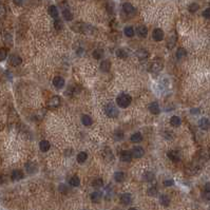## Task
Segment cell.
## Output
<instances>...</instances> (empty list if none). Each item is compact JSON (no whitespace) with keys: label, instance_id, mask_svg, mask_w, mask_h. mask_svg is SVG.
<instances>
[{"label":"cell","instance_id":"41","mask_svg":"<svg viewBox=\"0 0 210 210\" xmlns=\"http://www.w3.org/2000/svg\"><path fill=\"white\" fill-rule=\"evenodd\" d=\"M188 9H189V11L191 12V13H194V12H196L197 10H199V4H197V3H191L190 5H189Z\"/></svg>","mask_w":210,"mask_h":210},{"label":"cell","instance_id":"12","mask_svg":"<svg viewBox=\"0 0 210 210\" xmlns=\"http://www.w3.org/2000/svg\"><path fill=\"white\" fill-rule=\"evenodd\" d=\"M53 84H54V86H55L57 89H61L63 86H65V79H63V77L57 76V77H55L53 79Z\"/></svg>","mask_w":210,"mask_h":210},{"label":"cell","instance_id":"4","mask_svg":"<svg viewBox=\"0 0 210 210\" xmlns=\"http://www.w3.org/2000/svg\"><path fill=\"white\" fill-rule=\"evenodd\" d=\"M60 103H61L60 97H58V96H53L51 99L49 100L48 106L50 109H55V108H58L60 106Z\"/></svg>","mask_w":210,"mask_h":210},{"label":"cell","instance_id":"24","mask_svg":"<svg viewBox=\"0 0 210 210\" xmlns=\"http://www.w3.org/2000/svg\"><path fill=\"white\" fill-rule=\"evenodd\" d=\"M81 122L85 126H91L93 124V120L92 118L90 117L89 115H82V117H81Z\"/></svg>","mask_w":210,"mask_h":210},{"label":"cell","instance_id":"37","mask_svg":"<svg viewBox=\"0 0 210 210\" xmlns=\"http://www.w3.org/2000/svg\"><path fill=\"white\" fill-rule=\"evenodd\" d=\"M7 49L0 48V61H2V60H4V59L7 58Z\"/></svg>","mask_w":210,"mask_h":210},{"label":"cell","instance_id":"5","mask_svg":"<svg viewBox=\"0 0 210 210\" xmlns=\"http://www.w3.org/2000/svg\"><path fill=\"white\" fill-rule=\"evenodd\" d=\"M131 152H132V156H133V157H135V159H140V157H142V156L144 155V153H145L144 149H143L142 147H140V146L134 147Z\"/></svg>","mask_w":210,"mask_h":210},{"label":"cell","instance_id":"29","mask_svg":"<svg viewBox=\"0 0 210 210\" xmlns=\"http://www.w3.org/2000/svg\"><path fill=\"white\" fill-rule=\"evenodd\" d=\"M114 178L115 181L118 182V183H120V182H122L124 180H125V173L124 172H116V173L114 174Z\"/></svg>","mask_w":210,"mask_h":210},{"label":"cell","instance_id":"13","mask_svg":"<svg viewBox=\"0 0 210 210\" xmlns=\"http://www.w3.org/2000/svg\"><path fill=\"white\" fill-rule=\"evenodd\" d=\"M149 111L153 113V114H159L161 109H159V106L157 103H152L149 105Z\"/></svg>","mask_w":210,"mask_h":210},{"label":"cell","instance_id":"48","mask_svg":"<svg viewBox=\"0 0 210 210\" xmlns=\"http://www.w3.org/2000/svg\"><path fill=\"white\" fill-rule=\"evenodd\" d=\"M13 1H14V3L16 4V5H21L23 0H13Z\"/></svg>","mask_w":210,"mask_h":210},{"label":"cell","instance_id":"14","mask_svg":"<svg viewBox=\"0 0 210 210\" xmlns=\"http://www.w3.org/2000/svg\"><path fill=\"white\" fill-rule=\"evenodd\" d=\"M10 63H11L12 66H17L21 63V58L17 55H12L11 57H10Z\"/></svg>","mask_w":210,"mask_h":210},{"label":"cell","instance_id":"2","mask_svg":"<svg viewBox=\"0 0 210 210\" xmlns=\"http://www.w3.org/2000/svg\"><path fill=\"white\" fill-rule=\"evenodd\" d=\"M105 112H106V114L110 118H115L118 116V109L116 108V106H115L114 103H109L105 107Z\"/></svg>","mask_w":210,"mask_h":210},{"label":"cell","instance_id":"18","mask_svg":"<svg viewBox=\"0 0 210 210\" xmlns=\"http://www.w3.org/2000/svg\"><path fill=\"white\" fill-rule=\"evenodd\" d=\"M39 147H40V150L42 152H47L50 149L51 145H50V143H49L48 140H41L40 144H39Z\"/></svg>","mask_w":210,"mask_h":210},{"label":"cell","instance_id":"17","mask_svg":"<svg viewBox=\"0 0 210 210\" xmlns=\"http://www.w3.org/2000/svg\"><path fill=\"white\" fill-rule=\"evenodd\" d=\"M199 127H201V128H202L203 130H207V129H209L210 122L208 120V119H207V118L204 117V118H202V119L199 120Z\"/></svg>","mask_w":210,"mask_h":210},{"label":"cell","instance_id":"32","mask_svg":"<svg viewBox=\"0 0 210 210\" xmlns=\"http://www.w3.org/2000/svg\"><path fill=\"white\" fill-rule=\"evenodd\" d=\"M103 56V51L100 50V49H97L95 51L93 52V57L95 59H101V57Z\"/></svg>","mask_w":210,"mask_h":210},{"label":"cell","instance_id":"42","mask_svg":"<svg viewBox=\"0 0 210 210\" xmlns=\"http://www.w3.org/2000/svg\"><path fill=\"white\" fill-rule=\"evenodd\" d=\"M114 135H115V140H120L124 138V132H122V131H119V130L115 132Z\"/></svg>","mask_w":210,"mask_h":210},{"label":"cell","instance_id":"10","mask_svg":"<svg viewBox=\"0 0 210 210\" xmlns=\"http://www.w3.org/2000/svg\"><path fill=\"white\" fill-rule=\"evenodd\" d=\"M122 10L125 11L126 14H128V15H131V14H134V13H135V9L133 7L132 4L128 3V2L122 5Z\"/></svg>","mask_w":210,"mask_h":210},{"label":"cell","instance_id":"43","mask_svg":"<svg viewBox=\"0 0 210 210\" xmlns=\"http://www.w3.org/2000/svg\"><path fill=\"white\" fill-rule=\"evenodd\" d=\"M203 16L205 17V18L210 19V7L206 9V10H205V11L203 12Z\"/></svg>","mask_w":210,"mask_h":210},{"label":"cell","instance_id":"7","mask_svg":"<svg viewBox=\"0 0 210 210\" xmlns=\"http://www.w3.org/2000/svg\"><path fill=\"white\" fill-rule=\"evenodd\" d=\"M152 37L155 41H161L164 38V32L161 29H155L152 33Z\"/></svg>","mask_w":210,"mask_h":210},{"label":"cell","instance_id":"30","mask_svg":"<svg viewBox=\"0 0 210 210\" xmlns=\"http://www.w3.org/2000/svg\"><path fill=\"white\" fill-rule=\"evenodd\" d=\"M103 182L101 178H95L92 182V186L94 188H100V187H103Z\"/></svg>","mask_w":210,"mask_h":210},{"label":"cell","instance_id":"21","mask_svg":"<svg viewBox=\"0 0 210 210\" xmlns=\"http://www.w3.org/2000/svg\"><path fill=\"white\" fill-rule=\"evenodd\" d=\"M49 14L51 15L53 18H57L58 17V10H57V7L55 5H51V7H49Z\"/></svg>","mask_w":210,"mask_h":210},{"label":"cell","instance_id":"47","mask_svg":"<svg viewBox=\"0 0 210 210\" xmlns=\"http://www.w3.org/2000/svg\"><path fill=\"white\" fill-rule=\"evenodd\" d=\"M59 190H60V191H63V192H66V186H65V185H60V186H59Z\"/></svg>","mask_w":210,"mask_h":210},{"label":"cell","instance_id":"19","mask_svg":"<svg viewBox=\"0 0 210 210\" xmlns=\"http://www.w3.org/2000/svg\"><path fill=\"white\" fill-rule=\"evenodd\" d=\"M100 199H101V193L98 191L96 192H93L92 194H91V201H92L93 203H98Z\"/></svg>","mask_w":210,"mask_h":210},{"label":"cell","instance_id":"35","mask_svg":"<svg viewBox=\"0 0 210 210\" xmlns=\"http://www.w3.org/2000/svg\"><path fill=\"white\" fill-rule=\"evenodd\" d=\"M79 184H80V181H79L78 176H73L70 180V185L73 187H77V186H79Z\"/></svg>","mask_w":210,"mask_h":210},{"label":"cell","instance_id":"44","mask_svg":"<svg viewBox=\"0 0 210 210\" xmlns=\"http://www.w3.org/2000/svg\"><path fill=\"white\" fill-rule=\"evenodd\" d=\"M174 184V182L172 180H168V181H164V185L166 186V187H170V186H172Z\"/></svg>","mask_w":210,"mask_h":210},{"label":"cell","instance_id":"8","mask_svg":"<svg viewBox=\"0 0 210 210\" xmlns=\"http://www.w3.org/2000/svg\"><path fill=\"white\" fill-rule=\"evenodd\" d=\"M199 156L202 161H205V162L208 161V159H210V149H208V148H206V149H202L199 153Z\"/></svg>","mask_w":210,"mask_h":210},{"label":"cell","instance_id":"23","mask_svg":"<svg viewBox=\"0 0 210 210\" xmlns=\"http://www.w3.org/2000/svg\"><path fill=\"white\" fill-rule=\"evenodd\" d=\"M137 34L140 35V37H146L147 36V34H148V30L146 26H140L137 28Z\"/></svg>","mask_w":210,"mask_h":210},{"label":"cell","instance_id":"31","mask_svg":"<svg viewBox=\"0 0 210 210\" xmlns=\"http://www.w3.org/2000/svg\"><path fill=\"white\" fill-rule=\"evenodd\" d=\"M26 168L29 173H33V172H35V170H36V165L34 163H28L26 165Z\"/></svg>","mask_w":210,"mask_h":210},{"label":"cell","instance_id":"9","mask_svg":"<svg viewBox=\"0 0 210 210\" xmlns=\"http://www.w3.org/2000/svg\"><path fill=\"white\" fill-rule=\"evenodd\" d=\"M120 159H122V162H126V163L131 162V159H132V152L122 151V154H120Z\"/></svg>","mask_w":210,"mask_h":210},{"label":"cell","instance_id":"11","mask_svg":"<svg viewBox=\"0 0 210 210\" xmlns=\"http://www.w3.org/2000/svg\"><path fill=\"white\" fill-rule=\"evenodd\" d=\"M120 202H122V205H129V204H131V202H132V197H131V194H129V193H125V194H122V196H120Z\"/></svg>","mask_w":210,"mask_h":210},{"label":"cell","instance_id":"6","mask_svg":"<svg viewBox=\"0 0 210 210\" xmlns=\"http://www.w3.org/2000/svg\"><path fill=\"white\" fill-rule=\"evenodd\" d=\"M168 157H169L172 162H178L181 159V154L178 151H175V150H171V151L168 152Z\"/></svg>","mask_w":210,"mask_h":210},{"label":"cell","instance_id":"26","mask_svg":"<svg viewBox=\"0 0 210 210\" xmlns=\"http://www.w3.org/2000/svg\"><path fill=\"white\" fill-rule=\"evenodd\" d=\"M159 202H161L162 205H164V206H168L170 204L169 196H166V194H163V196H161V197H159Z\"/></svg>","mask_w":210,"mask_h":210},{"label":"cell","instance_id":"16","mask_svg":"<svg viewBox=\"0 0 210 210\" xmlns=\"http://www.w3.org/2000/svg\"><path fill=\"white\" fill-rule=\"evenodd\" d=\"M12 178H13L14 181H19V180L23 178V173H22V171H20V170H14L13 173H12Z\"/></svg>","mask_w":210,"mask_h":210},{"label":"cell","instance_id":"34","mask_svg":"<svg viewBox=\"0 0 210 210\" xmlns=\"http://www.w3.org/2000/svg\"><path fill=\"white\" fill-rule=\"evenodd\" d=\"M124 33H125L126 36L132 37L134 35V31H133L132 26H126L125 30H124Z\"/></svg>","mask_w":210,"mask_h":210},{"label":"cell","instance_id":"20","mask_svg":"<svg viewBox=\"0 0 210 210\" xmlns=\"http://www.w3.org/2000/svg\"><path fill=\"white\" fill-rule=\"evenodd\" d=\"M148 55H149L148 52L146 51V50H143V49H142V50H138V51L136 52V56L140 59V60H145V59L148 57Z\"/></svg>","mask_w":210,"mask_h":210},{"label":"cell","instance_id":"33","mask_svg":"<svg viewBox=\"0 0 210 210\" xmlns=\"http://www.w3.org/2000/svg\"><path fill=\"white\" fill-rule=\"evenodd\" d=\"M116 56H117L118 58H126L128 56V54H127V52L124 49H118L117 51H116Z\"/></svg>","mask_w":210,"mask_h":210},{"label":"cell","instance_id":"36","mask_svg":"<svg viewBox=\"0 0 210 210\" xmlns=\"http://www.w3.org/2000/svg\"><path fill=\"white\" fill-rule=\"evenodd\" d=\"M86 159H87V153L86 152H80V153H78L77 155V162L78 163H84L86 162Z\"/></svg>","mask_w":210,"mask_h":210},{"label":"cell","instance_id":"15","mask_svg":"<svg viewBox=\"0 0 210 210\" xmlns=\"http://www.w3.org/2000/svg\"><path fill=\"white\" fill-rule=\"evenodd\" d=\"M100 69L103 72H109L111 69V63L109 60H103V61H101V63H100Z\"/></svg>","mask_w":210,"mask_h":210},{"label":"cell","instance_id":"3","mask_svg":"<svg viewBox=\"0 0 210 210\" xmlns=\"http://www.w3.org/2000/svg\"><path fill=\"white\" fill-rule=\"evenodd\" d=\"M163 66H164L163 61L159 58H157V59H155L154 61L151 63V66H150V71H151L152 73H159V71L163 69Z\"/></svg>","mask_w":210,"mask_h":210},{"label":"cell","instance_id":"22","mask_svg":"<svg viewBox=\"0 0 210 210\" xmlns=\"http://www.w3.org/2000/svg\"><path fill=\"white\" fill-rule=\"evenodd\" d=\"M170 124L173 126V127H178L182 124L181 118L178 117V116H172V117L170 118Z\"/></svg>","mask_w":210,"mask_h":210},{"label":"cell","instance_id":"46","mask_svg":"<svg viewBox=\"0 0 210 210\" xmlns=\"http://www.w3.org/2000/svg\"><path fill=\"white\" fill-rule=\"evenodd\" d=\"M4 14H5V9L2 4H0V17H2Z\"/></svg>","mask_w":210,"mask_h":210},{"label":"cell","instance_id":"27","mask_svg":"<svg viewBox=\"0 0 210 210\" xmlns=\"http://www.w3.org/2000/svg\"><path fill=\"white\" fill-rule=\"evenodd\" d=\"M63 16L66 20H72V19H73V14H72L70 12V10H68V9H66V10H63Z\"/></svg>","mask_w":210,"mask_h":210},{"label":"cell","instance_id":"25","mask_svg":"<svg viewBox=\"0 0 210 210\" xmlns=\"http://www.w3.org/2000/svg\"><path fill=\"white\" fill-rule=\"evenodd\" d=\"M142 140H143V136H142V134H140V132H136L134 133L132 136H131V142L132 143H140V142H142Z\"/></svg>","mask_w":210,"mask_h":210},{"label":"cell","instance_id":"38","mask_svg":"<svg viewBox=\"0 0 210 210\" xmlns=\"http://www.w3.org/2000/svg\"><path fill=\"white\" fill-rule=\"evenodd\" d=\"M54 26H55L56 30H61L63 28V23L60 19H56L55 22H54Z\"/></svg>","mask_w":210,"mask_h":210},{"label":"cell","instance_id":"28","mask_svg":"<svg viewBox=\"0 0 210 210\" xmlns=\"http://www.w3.org/2000/svg\"><path fill=\"white\" fill-rule=\"evenodd\" d=\"M187 53H186V50L183 48H180L176 52V58L177 59H183L184 57H186Z\"/></svg>","mask_w":210,"mask_h":210},{"label":"cell","instance_id":"1","mask_svg":"<svg viewBox=\"0 0 210 210\" xmlns=\"http://www.w3.org/2000/svg\"><path fill=\"white\" fill-rule=\"evenodd\" d=\"M132 101V97L128 94H120L116 98V103L120 108H127Z\"/></svg>","mask_w":210,"mask_h":210},{"label":"cell","instance_id":"39","mask_svg":"<svg viewBox=\"0 0 210 210\" xmlns=\"http://www.w3.org/2000/svg\"><path fill=\"white\" fill-rule=\"evenodd\" d=\"M148 196H157V189L155 187H151V188L148 189Z\"/></svg>","mask_w":210,"mask_h":210},{"label":"cell","instance_id":"40","mask_svg":"<svg viewBox=\"0 0 210 210\" xmlns=\"http://www.w3.org/2000/svg\"><path fill=\"white\" fill-rule=\"evenodd\" d=\"M153 178H154V174L151 173V172H146V173L144 174V180H145V181L150 182V181H152Z\"/></svg>","mask_w":210,"mask_h":210},{"label":"cell","instance_id":"45","mask_svg":"<svg viewBox=\"0 0 210 210\" xmlns=\"http://www.w3.org/2000/svg\"><path fill=\"white\" fill-rule=\"evenodd\" d=\"M204 199L206 201H210V190H206L204 193Z\"/></svg>","mask_w":210,"mask_h":210}]
</instances>
